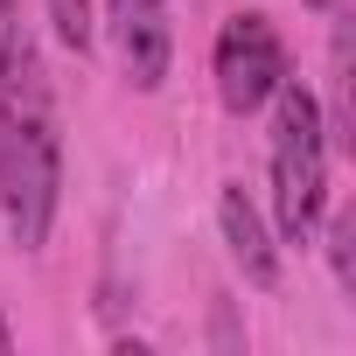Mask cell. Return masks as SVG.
Segmentation results:
<instances>
[{
    "label": "cell",
    "mask_w": 356,
    "mask_h": 356,
    "mask_svg": "<svg viewBox=\"0 0 356 356\" xmlns=\"http://www.w3.org/2000/svg\"><path fill=\"white\" fill-rule=\"evenodd\" d=\"M63 196V119L56 84L22 0H0V217L22 252L49 245Z\"/></svg>",
    "instance_id": "obj_1"
},
{
    "label": "cell",
    "mask_w": 356,
    "mask_h": 356,
    "mask_svg": "<svg viewBox=\"0 0 356 356\" xmlns=\"http://www.w3.org/2000/svg\"><path fill=\"white\" fill-rule=\"evenodd\" d=\"M273 105V217L286 245H307L328 210V119L300 77H280Z\"/></svg>",
    "instance_id": "obj_2"
},
{
    "label": "cell",
    "mask_w": 356,
    "mask_h": 356,
    "mask_svg": "<svg viewBox=\"0 0 356 356\" xmlns=\"http://www.w3.org/2000/svg\"><path fill=\"white\" fill-rule=\"evenodd\" d=\"M210 77H217L224 112H238V119L259 112V105L280 91V77H286V42H280V29H273L266 15H231V22L217 29Z\"/></svg>",
    "instance_id": "obj_3"
},
{
    "label": "cell",
    "mask_w": 356,
    "mask_h": 356,
    "mask_svg": "<svg viewBox=\"0 0 356 356\" xmlns=\"http://www.w3.org/2000/svg\"><path fill=\"white\" fill-rule=\"evenodd\" d=\"M105 35L119 49V77L133 91H161L175 63V29H168V0H105Z\"/></svg>",
    "instance_id": "obj_4"
},
{
    "label": "cell",
    "mask_w": 356,
    "mask_h": 356,
    "mask_svg": "<svg viewBox=\"0 0 356 356\" xmlns=\"http://www.w3.org/2000/svg\"><path fill=\"white\" fill-rule=\"evenodd\" d=\"M217 224H224V245H231L238 273H245L252 286H273V280H280V252H273V231H266V217L252 210V196H245L238 182H224V196H217Z\"/></svg>",
    "instance_id": "obj_5"
},
{
    "label": "cell",
    "mask_w": 356,
    "mask_h": 356,
    "mask_svg": "<svg viewBox=\"0 0 356 356\" xmlns=\"http://www.w3.org/2000/svg\"><path fill=\"white\" fill-rule=\"evenodd\" d=\"M49 22H56V42L70 56H84L98 42V22H91V0H49Z\"/></svg>",
    "instance_id": "obj_6"
},
{
    "label": "cell",
    "mask_w": 356,
    "mask_h": 356,
    "mask_svg": "<svg viewBox=\"0 0 356 356\" xmlns=\"http://www.w3.org/2000/svg\"><path fill=\"white\" fill-rule=\"evenodd\" d=\"M328 259H335V280L356 286V217H335L328 224Z\"/></svg>",
    "instance_id": "obj_7"
},
{
    "label": "cell",
    "mask_w": 356,
    "mask_h": 356,
    "mask_svg": "<svg viewBox=\"0 0 356 356\" xmlns=\"http://www.w3.org/2000/svg\"><path fill=\"white\" fill-rule=\"evenodd\" d=\"M0 349H15V335H8V321H0Z\"/></svg>",
    "instance_id": "obj_8"
},
{
    "label": "cell",
    "mask_w": 356,
    "mask_h": 356,
    "mask_svg": "<svg viewBox=\"0 0 356 356\" xmlns=\"http://www.w3.org/2000/svg\"><path fill=\"white\" fill-rule=\"evenodd\" d=\"M307 8H321V15H328V8H335V0H307Z\"/></svg>",
    "instance_id": "obj_9"
}]
</instances>
